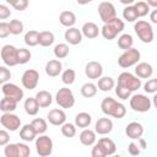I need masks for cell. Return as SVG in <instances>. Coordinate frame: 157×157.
<instances>
[{
  "mask_svg": "<svg viewBox=\"0 0 157 157\" xmlns=\"http://www.w3.org/2000/svg\"><path fill=\"white\" fill-rule=\"evenodd\" d=\"M115 86V82H114V78L110 77V76H103L98 80V88L103 92H108L110 91L113 87Z\"/></svg>",
  "mask_w": 157,
  "mask_h": 157,
  "instance_id": "cell-32",
  "label": "cell"
},
{
  "mask_svg": "<svg viewBox=\"0 0 157 157\" xmlns=\"http://www.w3.org/2000/svg\"><path fill=\"white\" fill-rule=\"evenodd\" d=\"M10 32L11 34H15V36H18L23 32V23L20 21V20H11L10 23Z\"/></svg>",
  "mask_w": 157,
  "mask_h": 157,
  "instance_id": "cell-39",
  "label": "cell"
},
{
  "mask_svg": "<svg viewBox=\"0 0 157 157\" xmlns=\"http://www.w3.org/2000/svg\"><path fill=\"white\" fill-rule=\"evenodd\" d=\"M1 92L4 94V97H9V98H12L15 99L16 102H20L22 98H23V90L20 88L15 83H4L1 86Z\"/></svg>",
  "mask_w": 157,
  "mask_h": 157,
  "instance_id": "cell-12",
  "label": "cell"
},
{
  "mask_svg": "<svg viewBox=\"0 0 157 157\" xmlns=\"http://www.w3.org/2000/svg\"><path fill=\"white\" fill-rule=\"evenodd\" d=\"M139 144H140V147H141V148H146V147H147L146 141H145L142 137H140V139H139Z\"/></svg>",
  "mask_w": 157,
  "mask_h": 157,
  "instance_id": "cell-56",
  "label": "cell"
},
{
  "mask_svg": "<svg viewBox=\"0 0 157 157\" xmlns=\"http://www.w3.org/2000/svg\"><path fill=\"white\" fill-rule=\"evenodd\" d=\"M80 142L85 146H92L96 142V131L91 129H83L80 134Z\"/></svg>",
  "mask_w": 157,
  "mask_h": 157,
  "instance_id": "cell-22",
  "label": "cell"
},
{
  "mask_svg": "<svg viewBox=\"0 0 157 157\" xmlns=\"http://www.w3.org/2000/svg\"><path fill=\"white\" fill-rule=\"evenodd\" d=\"M36 99H37V102H38V104H39L40 108H47V107H49V105L52 104V102H53L52 94H50L48 91H44V90L37 92Z\"/></svg>",
  "mask_w": 157,
  "mask_h": 157,
  "instance_id": "cell-25",
  "label": "cell"
},
{
  "mask_svg": "<svg viewBox=\"0 0 157 157\" xmlns=\"http://www.w3.org/2000/svg\"><path fill=\"white\" fill-rule=\"evenodd\" d=\"M23 39H25V43L28 47H34V45L39 44V32H37L34 29H31L25 34Z\"/></svg>",
  "mask_w": 157,
  "mask_h": 157,
  "instance_id": "cell-33",
  "label": "cell"
},
{
  "mask_svg": "<svg viewBox=\"0 0 157 157\" xmlns=\"http://www.w3.org/2000/svg\"><path fill=\"white\" fill-rule=\"evenodd\" d=\"M82 36H85L88 39H93L96 37H98L99 34V28L94 22H86L83 23L82 28H81Z\"/></svg>",
  "mask_w": 157,
  "mask_h": 157,
  "instance_id": "cell-21",
  "label": "cell"
},
{
  "mask_svg": "<svg viewBox=\"0 0 157 157\" xmlns=\"http://www.w3.org/2000/svg\"><path fill=\"white\" fill-rule=\"evenodd\" d=\"M38 81H39V72L37 70H33V69H28L26 70L23 74H22V77H21V82H22V86L27 90H33L37 87L38 85Z\"/></svg>",
  "mask_w": 157,
  "mask_h": 157,
  "instance_id": "cell-11",
  "label": "cell"
},
{
  "mask_svg": "<svg viewBox=\"0 0 157 157\" xmlns=\"http://www.w3.org/2000/svg\"><path fill=\"white\" fill-rule=\"evenodd\" d=\"M146 4H147L150 7H155V9H157V0H147Z\"/></svg>",
  "mask_w": 157,
  "mask_h": 157,
  "instance_id": "cell-55",
  "label": "cell"
},
{
  "mask_svg": "<svg viewBox=\"0 0 157 157\" xmlns=\"http://www.w3.org/2000/svg\"><path fill=\"white\" fill-rule=\"evenodd\" d=\"M55 40L54 33L50 31H43L39 32V45L42 47H50Z\"/></svg>",
  "mask_w": 157,
  "mask_h": 157,
  "instance_id": "cell-31",
  "label": "cell"
},
{
  "mask_svg": "<svg viewBox=\"0 0 157 157\" xmlns=\"http://www.w3.org/2000/svg\"><path fill=\"white\" fill-rule=\"evenodd\" d=\"M36 136H37V132L34 131L32 124H26V125H23V126L21 128V130H20V137H21L23 141H26V142L33 141Z\"/></svg>",
  "mask_w": 157,
  "mask_h": 157,
  "instance_id": "cell-24",
  "label": "cell"
},
{
  "mask_svg": "<svg viewBox=\"0 0 157 157\" xmlns=\"http://www.w3.org/2000/svg\"><path fill=\"white\" fill-rule=\"evenodd\" d=\"M98 144L104 148V151L107 152L108 156L114 155L115 151H117L115 142H114L112 139H109V137H102V139H99V140H98Z\"/></svg>",
  "mask_w": 157,
  "mask_h": 157,
  "instance_id": "cell-30",
  "label": "cell"
},
{
  "mask_svg": "<svg viewBox=\"0 0 157 157\" xmlns=\"http://www.w3.org/2000/svg\"><path fill=\"white\" fill-rule=\"evenodd\" d=\"M75 78H76V72L72 69H66L61 74V81L65 85H72L75 82Z\"/></svg>",
  "mask_w": 157,
  "mask_h": 157,
  "instance_id": "cell-38",
  "label": "cell"
},
{
  "mask_svg": "<svg viewBox=\"0 0 157 157\" xmlns=\"http://www.w3.org/2000/svg\"><path fill=\"white\" fill-rule=\"evenodd\" d=\"M85 74L91 80H99L103 74V66L98 61H90L85 66Z\"/></svg>",
  "mask_w": 157,
  "mask_h": 157,
  "instance_id": "cell-14",
  "label": "cell"
},
{
  "mask_svg": "<svg viewBox=\"0 0 157 157\" xmlns=\"http://www.w3.org/2000/svg\"><path fill=\"white\" fill-rule=\"evenodd\" d=\"M36 151L39 157H49L53 152V140L47 135H39L36 140Z\"/></svg>",
  "mask_w": 157,
  "mask_h": 157,
  "instance_id": "cell-8",
  "label": "cell"
},
{
  "mask_svg": "<svg viewBox=\"0 0 157 157\" xmlns=\"http://www.w3.org/2000/svg\"><path fill=\"white\" fill-rule=\"evenodd\" d=\"M115 93L120 99H128V98H130V94H131V92L129 90H126L121 86H118V85L115 87Z\"/></svg>",
  "mask_w": 157,
  "mask_h": 157,
  "instance_id": "cell-49",
  "label": "cell"
},
{
  "mask_svg": "<svg viewBox=\"0 0 157 157\" xmlns=\"http://www.w3.org/2000/svg\"><path fill=\"white\" fill-rule=\"evenodd\" d=\"M17 146H18V157H29V155H31V148L28 147L27 144L17 142Z\"/></svg>",
  "mask_w": 157,
  "mask_h": 157,
  "instance_id": "cell-47",
  "label": "cell"
},
{
  "mask_svg": "<svg viewBox=\"0 0 157 157\" xmlns=\"http://www.w3.org/2000/svg\"><path fill=\"white\" fill-rule=\"evenodd\" d=\"M134 6L137 11L139 17H144L150 12V6L146 4V1H137V2L134 4Z\"/></svg>",
  "mask_w": 157,
  "mask_h": 157,
  "instance_id": "cell-42",
  "label": "cell"
},
{
  "mask_svg": "<svg viewBox=\"0 0 157 157\" xmlns=\"http://www.w3.org/2000/svg\"><path fill=\"white\" fill-rule=\"evenodd\" d=\"M113 130V121L109 118H99L94 124V131L99 135L109 134Z\"/></svg>",
  "mask_w": 157,
  "mask_h": 157,
  "instance_id": "cell-18",
  "label": "cell"
},
{
  "mask_svg": "<svg viewBox=\"0 0 157 157\" xmlns=\"http://www.w3.org/2000/svg\"><path fill=\"white\" fill-rule=\"evenodd\" d=\"M144 90L147 93H156L157 92V78H150L144 85Z\"/></svg>",
  "mask_w": 157,
  "mask_h": 157,
  "instance_id": "cell-45",
  "label": "cell"
},
{
  "mask_svg": "<svg viewBox=\"0 0 157 157\" xmlns=\"http://www.w3.org/2000/svg\"><path fill=\"white\" fill-rule=\"evenodd\" d=\"M10 15H11L10 9H9L6 5L1 4V5H0V18H1V20H5V18H7Z\"/></svg>",
  "mask_w": 157,
  "mask_h": 157,
  "instance_id": "cell-53",
  "label": "cell"
},
{
  "mask_svg": "<svg viewBox=\"0 0 157 157\" xmlns=\"http://www.w3.org/2000/svg\"><path fill=\"white\" fill-rule=\"evenodd\" d=\"M134 31L137 34V37L141 39L144 43H151L153 40V29L151 23L147 21L140 20L134 25Z\"/></svg>",
  "mask_w": 157,
  "mask_h": 157,
  "instance_id": "cell-3",
  "label": "cell"
},
{
  "mask_svg": "<svg viewBox=\"0 0 157 157\" xmlns=\"http://www.w3.org/2000/svg\"><path fill=\"white\" fill-rule=\"evenodd\" d=\"M91 156L92 157H107V152L104 151V148L97 142L93 147H92V151H91Z\"/></svg>",
  "mask_w": 157,
  "mask_h": 157,
  "instance_id": "cell-46",
  "label": "cell"
},
{
  "mask_svg": "<svg viewBox=\"0 0 157 157\" xmlns=\"http://www.w3.org/2000/svg\"><path fill=\"white\" fill-rule=\"evenodd\" d=\"M59 22L63 26H65L67 28H71L76 22V16H75V13L72 11H69V10L63 11L60 13V16H59Z\"/></svg>",
  "mask_w": 157,
  "mask_h": 157,
  "instance_id": "cell-23",
  "label": "cell"
},
{
  "mask_svg": "<svg viewBox=\"0 0 157 157\" xmlns=\"http://www.w3.org/2000/svg\"><path fill=\"white\" fill-rule=\"evenodd\" d=\"M61 134L65 137H74L76 135V125H74L71 123H65L61 126Z\"/></svg>",
  "mask_w": 157,
  "mask_h": 157,
  "instance_id": "cell-41",
  "label": "cell"
},
{
  "mask_svg": "<svg viewBox=\"0 0 157 157\" xmlns=\"http://www.w3.org/2000/svg\"><path fill=\"white\" fill-rule=\"evenodd\" d=\"M128 152L131 156H139L140 155V146L135 142H130L129 146H128Z\"/></svg>",
  "mask_w": 157,
  "mask_h": 157,
  "instance_id": "cell-51",
  "label": "cell"
},
{
  "mask_svg": "<svg viewBox=\"0 0 157 157\" xmlns=\"http://www.w3.org/2000/svg\"><path fill=\"white\" fill-rule=\"evenodd\" d=\"M152 103H153V105L157 108V93L153 96V98H152Z\"/></svg>",
  "mask_w": 157,
  "mask_h": 157,
  "instance_id": "cell-57",
  "label": "cell"
},
{
  "mask_svg": "<svg viewBox=\"0 0 157 157\" xmlns=\"http://www.w3.org/2000/svg\"><path fill=\"white\" fill-rule=\"evenodd\" d=\"M113 157H121V156H119V155H115V156H113Z\"/></svg>",
  "mask_w": 157,
  "mask_h": 157,
  "instance_id": "cell-59",
  "label": "cell"
},
{
  "mask_svg": "<svg viewBox=\"0 0 157 157\" xmlns=\"http://www.w3.org/2000/svg\"><path fill=\"white\" fill-rule=\"evenodd\" d=\"M23 108H25V110H26V113H27L28 115H36V114L38 113V110H39L40 107H39V104H38L36 97H29V98H27V99L25 101Z\"/></svg>",
  "mask_w": 157,
  "mask_h": 157,
  "instance_id": "cell-26",
  "label": "cell"
},
{
  "mask_svg": "<svg viewBox=\"0 0 157 157\" xmlns=\"http://www.w3.org/2000/svg\"><path fill=\"white\" fill-rule=\"evenodd\" d=\"M55 101L58 103L59 107L64 108V109H69V108H72L74 104H75V97H74V93L70 88L67 87H63V88H59V91L56 92L55 94Z\"/></svg>",
  "mask_w": 157,
  "mask_h": 157,
  "instance_id": "cell-5",
  "label": "cell"
},
{
  "mask_svg": "<svg viewBox=\"0 0 157 157\" xmlns=\"http://www.w3.org/2000/svg\"><path fill=\"white\" fill-rule=\"evenodd\" d=\"M31 56H32L31 52L28 49H26V48H20L17 50V60H18V64H21V65L28 63Z\"/></svg>",
  "mask_w": 157,
  "mask_h": 157,
  "instance_id": "cell-40",
  "label": "cell"
},
{
  "mask_svg": "<svg viewBox=\"0 0 157 157\" xmlns=\"http://www.w3.org/2000/svg\"><path fill=\"white\" fill-rule=\"evenodd\" d=\"M70 53V49H69V45L65 44V43H59L54 47V55L58 58V59H64L69 55Z\"/></svg>",
  "mask_w": 157,
  "mask_h": 157,
  "instance_id": "cell-37",
  "label": "cell"
},
{
  "mask_svg": "<svg viewBox=\"0 0 157 157\" xmlns=\"http://www.w3.org/2000/svg\"><path fill=\"white\" fill-rule=\"evenodd\" d=\"M1 125L10 131H16L21 126V119L12 113H4L0 118Z\"/></svg>",
  "mask_w": 157,
  "mask_h": 157,
  "instance_id": "cell-13",
  "label": "cell"
},
{
  "mask_svg": "<svg viewBox=\"0 0 157 157\" xmlns=\"http://www.w3.org/2000/svg\"><path fill=\"white\" fill-rule=\"evenodd\" d=\"M31 124H32L34 131L37 132V135H43V134L47 131V129H48L47 121H45L44 119H42V118H36V119H33Z\"/></svg>",
  "mask_w": 157,
  "mask_h": 157,
  "instance_id": "cell-36",
  "label": "cell"
},
{
  "mask_svg": "<svg viewBox=\"0 0 157 157\" xmlns=\"http://www.w3.org/2000/svg\"><path fill=\"white\" fill-rule=\"evenodd\" d=\"M98 13L101 20L104 23H108L109 21H112L113 18L117 17V10L114 7V5L109 1H102L98 5Z\"/></svg>",
  "mask_w": 157,
  "mask_h": 157,
  "instance_id": "cell-9",
  "label": "cell"
},
{
  "mask_svg": "<svg viewBox=\"0 0 157 157\" xmlns=\"http://www.w3.org/2000/svg\"><path fill=\"white\" fill-rule=\"evenodd\" d=\"M91 121H92V117H91V114H88L86 112H81L75 117V125L78 128L86 129L87 126H90Z\"/></svg>",
  "mask_w": 157,
  "mask_h": 157,
  "instance_id": "cell-27",
  "label": "cell"
},
{
  "mask_svg": "<svg viewBox=\"0 0 157 157\" xmlns=\"http://www.w3.org/2000/svg\"><path fill=\"white\" fill-rule=\"evenodd\" d=\"M9 34H11L9 23L7 22H0V38H6Z\"/></svg>",
  "mask_w": 157,
  "mask_h": 157,
  "instance_id": "cell-50",
  "label": "cell"
},
{
  "mask_svg": "<svg viewBox=\"0 0 157 157\" xmlns=\"http://www.w3.org/2000/svg\"><path fill=\"white\" fill-rule=\"evenodd\" d=\"M17 103L15 99L12 98H9V97H4L0 102V109L2 110V113H12L16 107H17Z\"/></svg>",
  "mask_w": 157,
  "mask_h": 157,
  "instance_id": "cell-29",
  "label": "cell"
},
{
  "mask_svg": "<svg viewBox=\"0 0 157 157\" xmlns=\"http://www.w3.org/2000/svg\"><path fill=\"white\" fill-rule=\"evenodd\" d=\"M132 44H134V39H132V36L129 33H124L118 38V47L120 49H124L125 52L131 49Z\"/></svg>",
  "mask_w": 157,
  "mask_h": 157,
  "instance_id": "cell-28",
  "label": "cell"
},
{
  "mask_svg": "<svg viewBox=\"0 0 157 157\" xmlns=\"http://www.w3.org/2000/svg\"><path fill=\"white\" fill-rule=\"evenodd\" d=\"M47 118H48V121L55 126H63L66 121V114L64 113L63 109H58V108L52 109L48 113Z\"/></svg>",
  "mask_w": 157,
  "mask_h": 157,
  "instance_id": "cell-15",
  "label": "cell"
},
{
  "mask_svg": "<svg viewBox=\"0 0 157 157\" xmlns=\"http://www.w3.org/2000/svg\"><path fill=\"white\" fill-rule=\"evenodd\" d=\"M10 5L15 9V10H18V11H23L28 7V1L27 0H9Z\"/></svg>",
  "mask_w": 157,
  "mask_h": 157,
  "instance_id": "cell-44",
  "label": "cell"
},
{
  "mask_svg": "<svg viewBox=\"0 0 157 157\" xmlns=\"http://www.w3.org/2000/svg\"><path fill=\"white\" fill-rule=\"evenodd\" d=\"M10 141V135L6 130H0V145L1 146H6Z\"/></svg>",
  "mask_w": 157,
  "mask_h": 157,
  "instance_id": "cell-52",
  "label": "cell"
},
{
  "mask_svg": "<svg viewBox=\"0 0 157 157\" xmlns=\"http://www.w3.org/2000/svg\"><path fill=\"white\" fill-rule=\"evenodd\" d=\"M117 85L129 90L130 92H134V91H136L141 87V78H139L137 76L125 71V72H121L119 75Z\"/></svg>",
  "mask_w": 157,
  "mask_h": 157,
  "instance_id": "cell-4",
  "label": "cell"
},
{
  "mask_svg": "<svg viewBox=\"0 0 157 157\" xmlns=\"http://www.w3.org/2000/svg\"><path fill=\"white\" fill-rule=\"evenodd\" d=\"M17 48H15L13 45L6 44L1 48V59L4 61L5 65L7 66H15L18 64L17 60Z\"/></svg>",
  "mask_w": 157,
  "mask_h": 157,
  "instance_id": "cell-10",
  "label": "cell"
},
{
  "mask_svg": "<svg viewBox=\"0 0 157 157\" xmlns=\"http://www.w3.org/2000/svg\"><path fill=\"white\" fill-rule=\"evenodd\" d=\"M6 157H18V146L17 144H7L4 148Z\"/></svg>",
  "mask_w": 157,
  "mask_h": 157,
  "instance_id": "cell-43",
  "label": "cell"
},
{
  "mask_svg": "<svg viewBox=\"0 0 157 157\" xmlns=\"http://www.w3.org/2000/svg\"><path fill=\"white\" fill-rule=\"evenodd\" d=\"M135 74L139 78H148L153 74V67L148 63H139L135 67Z\"/></svg>",
  "mask_w": 157,
  "mask_h": 157,
  "instance_id": "cell-20",
  "label": "cell"
},
{
  "mask_svg": "<svg viewBox=\"0 0 157 157\" xmlns=\"http://www.w3.org/2000/svg\"><path fill=\"white\" fill-rule=\"evenodd\" d=\"M61 70H63V65L59 60L56 59H53V60H49L47 64H45V74L50 77H56L61 74Z\"/></svg>",
  "mask_w": 157,
  "mask_h": 157,
  "instance_id": "cell-19",
  "label": "cell"
},
{
  "mask_svg": "<svg viewBox=\"0 0 157 157\" xmlns=\"http://www.w3.org/2000/svg\"><path fill=\"white\" fill-rule=\"evenodd\" d=\"M123 29H124V22L119 17H115L112 21H109L108 23H104L103 27L101 28V32H102V36L105 39L112 40L120 32H123Z\"/></svg>",
  "mask_w": 157,
  "mask_h": 157,
  "instance_id": "cell-2",
  "label": "cell"
},
{
  "mask_svg": "<svg viewBox=\"0 0 157 157\" xmlns=\"http://www.w3.org/2000/svg\"><path fill=\"white\" fill-rule=\"evenodd\" d=\"M101 109L102 112L108 115V117H113L117 119H121L124 118V115L126 114V108L124 104H121L120 102L115 101L112 97H105L103 98L102 103H101Z\"/></svg>",
  "mask_w": 157,
  "mask_h": 157,
  "instance_id": "cell-1",
  "label": "cell"
},
{
  "mask_svg": "<svg viewBox=\"0 0 157 157\" xmlns=\"http://www.w3.org/2000/svg\"><path fill=\"white\" fill-rule=\"evenodd\" d=\"M125 134L131 140H139L144 134V126L137 121H131L126 125Z\"/></svg>",
  "mask_w": 157,
  "mask_h": 157,
  "instance_id": "cell-16",
  "label": "cell"
},
{
  "mask_svg": "<svg viewBox=\"0 0 157 157\" xmlns=\"http://www.w3.org/2000/svg\"><path fill=\"white\" fill-rule=\"evenodd\" d=\"M151 105H152V101L145 94L137 93L130 98V107L135 112H139V113L148 112L151 109Z\"/></svg>",
  "mask_w": 157,
  "mask_h": 157,
  "instance_id": "cell-7",
  "label": "cell"
},
{
  "mask_svg": "<svg viewBox=\"0 0 157 157\" xmlns=\"http://www.w3.org/2000/svg\"><path fill=\"white\" fill-rule=\"evenodd\" d=\"M97 85L92 83V82H87V83H83L82 87H81V94L85 97V98H91L93 96H96L97 93Z\"/></svg>",
  "mask_w": 157,
  "mask_h": 157,
  "instance_id": "cell-34",
  "label": "cell"
},
{
  "mask_svg": "<svg viewBox=\"0 0 157 157\" xmlns=\"http://www.w3.org/2000/svg\"><path fill=\"white\" fill-rule=\"evenodd\" d=\"M150 20H151L152 23H156V25H157V9H155V10L151 11V13H150Z\"/></svg>",
  "mask_w": 157,
  "mask_h": 157,
  "instance_id": "cell-54",
  "label": "cell"
},
{
  "mask_svg": "<svg viewBox=\"0 0 157 157\" xmlns=\"http://www.w3.org/2000/svg\"><path fill=\"white\" fill-rule=\"evenodd\" d=\"M121 2H123V4H132L134 0H121Z\"/></svg>",
  "mask_w": 157,
  "mask_h": 157,
  "instance_id": "cell-58",
  "label": "cell"
},
{
  "mask_svg": "<svg viewBox=\"0 0 157 157\" xmlns=\"http://www.w3.org/2000/svg\"><path fill=\"white\" fill-rule=\"evenodd\" d=\"M123 17L124 20H126L128 22H134L139 18V15H137V11L135 9L134 5H129L126 6L124 10H123Z\"/></svg>",
  "mask_w": 157,
  "mask_h": 157,
  "instance_id": "cell-35",
  "label": "cell"
},
{
  "mask_svg": "<svg viewBox=\"0 0 157 157\" xmlns=\"http://www.w3.org/2000/svg\"><path fill=\"white\" fill-rule=\"evenodd\" d=\"M11 78V71L9 69H6L5 66H0V82L7 83V81Z\"/></svg>",
  "mask_w": 157,
  "mask_h": 157,
  "instance_id": "cell-48",
  "label": "cell"
},
{
  "mask_svg": "<svg viewBox=\"0 0 157 157\" xmlns=\"http://www.w3.org/2000/svg\"><path fill=\"white\" fill-rule=\"evenodd\" d=\"M64 38L65 40L71 44V45H77L81 43L82 40V32L78 29V28H75V27H71V28H67L64 33Z\"/></svg>",
  "mask_w": 157,
  "mask_h": 157,
  "instance_id": "cell-17",
  "label": "cell"
},
{
  "mask_svg": "<svg viewBox=\"0 0 157 157\" xmlns=\"http://www.w3.org/2000/svg\"><path fill=\"white\" fill-rule=\"evenodd\" d=\"M140 58H141L140 52L137 49H135V48H131V49L124 52L118 58V65L120 67H123V69H128V67L137 64L139 60H140Z\"/></svg>",
  "mask_w": 157,
  "mask_h": 157,
  "instance_id": "cell-6",
  "label": "cell"
}]
</instances>
